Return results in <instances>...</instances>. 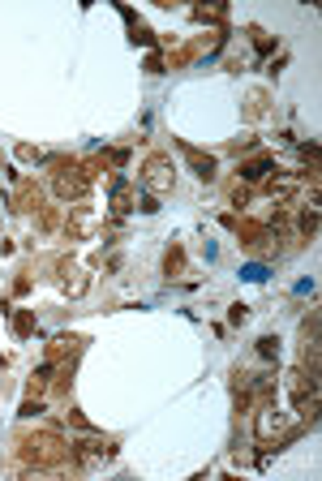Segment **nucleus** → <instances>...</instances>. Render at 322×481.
Segmentation results:
<instances>
[{
	"label": "nucleus",
	"instance_id": "1",
	"mask_svg": "<svg viewBox=\"0 0 322 481\" xmlns=\"http://www.w3.org/2000/svg\"><path fill=\"white\" fill-rule=\"evenodd\" d=\"M18 455L31 468H60V464H69V443L56 430H35V434L18 438Z\"/></svg>",
	"mask_w": 322,
	"mask_h": 481
},
{
	"label": "nucleus",
	"instance_id": "2",
	"mask_svg": "<svg viewBox=\"0 0 322 481\" xmlns=\"http://www.w3.org/2000/svg\"><path fill=\"white\" fill-rule=\"evenodd\" d=\"M52 194H56L60 202H82V198L90 194V176L82 172L77 159H56V164H52Z\"/></svg>",
	"mask_w": 322,
	"mask_h": 481
},
{
	"label": "nucleus",
	"instance_id": "3",
	"mask_svg": "<svg viewBox=\"0 0 322 481\" xmlns=\"http://www.w3.org/2000/svg\"><path fill=\"white\" fill-rule=\"evenodd\" d=\"M142 185H146V194H172L176 189V168H172V155H163V151H151L146 159H142Z\"/></svg>",
	"mask_w": 322,
	"mask_h": 481
},
{
	"label": "nucleus",
	"instance_id": "4",
	"mask_svg": "<svg viewBox=\"0 0 322 481\" xmlns=\"http://www.w3.org/2000/svg\"><path fill=\"white\" fill-rule=\"evenodd\" d=\"M112 455H117V447H103L99 438H77V443H69V464H77V468H103Z\"/></svg>",
	"mask_w": 322,
	"mask_h": 481
},
{
	"label": "nucleus",
	"instance_id": "5",
	"mask_svg": "<svg viewBox=\"0 0 322 481\" xmlns=\"http://www.w3.org/2000/svg\"><path fill=\"white\" fill-rule=\"evenodd\" d=\"M99 232H103V219L90 206H69V219H65V236L69 240H95Z\"/></svg>",
	"mask_w": 322,
	"mask_h": 481
},
{
	"label": "nucleus",
	"instance_id": "6",
	"mask_svg": "<svg viewBox=\"0 0 322 481\" xmlns=\"http://www.w3.org/2000/svg\"><path fill=\"white\" fill-rule=\"evenodd\" d=\"M82 348H86V339L82 335H56L52 344H48V361L60 370V366H73V361L82 356Z\"/></svg>",
	"mask_w": 322,
	"mask_h": 481
},
{
	"label": "nucleus",
	"instance_id": "7",
	"mask_svg": "<svg viewBox=\"0 0 322 481\" xmlns=\"http://www.w3.org/2000/svg\"><path fill=\"white\" fill-rule=\"evenodd\" d=\"M301 189H305V181H301V176H292V172H275V176L267 181V194H271V202H275V206L292 202Z\"/></svg>",
	"mask_w": 322,
	"mask_h": 481
},
{
	"label": "nucleus",
	"instance_id": "8",
	"mask_svg": "<svg viewBox=\"0 0 322 481\" xmlns=\"http://www.w3.org/2000/svg\"><path fill=\"white\" fill-rule=\"evenodd\" d=\"M86 288H90L86 267H77V263H69V258H65V263H60V292L77 301V297H86Z\"/></svg>",
	"mask_w": 322,
	"mask_h": 481
},
{
	"label": "nucleus",
	"instance_id": "9",
	"mask_svg": "<svg viewBox=\"0 0 322 481\" xmlns=\"http://www.w3.org/2000/svg\"><path fill=\"white\" fill-rule=\"evenodd\" d=\"M14 185H18V194L9 198V202H14V211H26V215H31V211H39V206H43V189H39L31 176H18Z\"/></svg>",
	"mask_w": 322,
	"mask_h": 481
},
{
	"label": "nucleus",
	"instance_id": "10",
	"mask_svg": "<svg viewBox=\"0 0 322 481\" xmlns=\"http://www.w3.org/2000/svg\"><path fill=\"white\" fill-rule=\"evenodd\" d=\"M181 147V155L189 159V168H193V176L202 181V185H210L215 181V155H202L198 147H189V142H176Z\"/></svg>",
	"mask_w": 322,
	"mask_h": 481
},
{
	"label": "nucleus",
	"instance_id": "11",
	"mask_svg": "<svg viewBox=\"0 0 322 481\" xmlns=\"http://www.w3.org/2000/svg\"><path fill=\"white\" fill-rule=\"evenodd\" d=\"M288 396H292L296 408L309 404V400H318V379H309L305 370H292V374H288Z\"/></svg>",
	"mask_w": 322,
	"mask_h": 481
},
{
	"label": "nucleus",
	"instance_id": "12",
	"mask_svg": "<svg viewBox=\"0 0 322 481\" xmlns=\"http://www.w3.org/2000/svg\"><path fill=\"white\" fill-rule=\"evenodd\" d=\"M232 232H237L241 245H249V250H258V245H267V240H271L267 223H258V219H237V223H232Z\"/></svg>",
	"mask_w": 322,
	"mask_h": 481
},
{
	"label": "nucleus",
	"instance_id": "13",
	"mask_svg": "<svg viewBox=\"0 0 322 481\" xmlns=\"http://www.w3.org/2000/svg\"><path fill=\"white\" fill-rule=\"evenodd\" d=\"M237 172H241V181L249 185V181H262L267 172H279V168H275V159H271V155H254V159H245Z\"/></svg>",
	"mask_w": 322,
	"mask_h": 481
},
{
	"label": "nucleus",
	"instance_id": "14",
	"mask_svg": "<svg viewBox=\"0 0 322 481\" xmlns=\"http://www.w3.org/2000/svg\"><path fill=\"white\" fill-rule=\"evenodd\" d=\"M134 206H138V194L117 176V181H112V215H129Z\"/></svg>",
	"mask_w": 322,
	"mask_h": 481
},
{
	"label": "nucleus",
	"instance_id": "15",
	"mask_svg": "<svg viewBox=\"0 0 322 481\" xmlns=\"http://www.w3.org/2000/svg\"><path fill=\"white\" fill-rule=\"evenodd\" d=\"M121 18L129 22V39H134V43H142V48H151V43H155V31H151V26H146L134 9H121Z\"/></svg>",
	"mask_w": 322,
	"mask_h": 481
},
{
	"label": "nucleus",
	"instance_id": "16",
	"mask_svg": "<svg viewBox=\"0 0 322 481\" xmlns=\"http://www.w3.org/2000/svg\"><path fill=\"white\" fill-rule=\"evenodd\" d=\"M271 112V95L262 90V86H254L249 95H245V120H262Z\"/></svg>",
	"mask_w": 322,
	"mask_h": 481
},
{
	"label": "nucleus",
	"instance_id": "17",
	"mask_svg": "<svg viewBox=\"0 0 322 481\" xmlns=\"http://www.w3.org/2000/svg\"><path fill=\"white\" fill-rule=\"evenodd\" d=\"M9 327H14V335H18V339H31V335L39 331V318H35V310H14Z\"/></svg>",
	"mask_w": 322,
	"mask_h": 481
},
{
	"label": "nucleus",
	"instance_id": "18",
	"mask_svg": "<svg viewBox=\"0 0 322 481\" xmlns=\"http://www.w3.org/2000/svg\"><path fill=\"white\" fill-rule=\"evenodd\" d=\"M189 18H193V22H210V26H220V31H224L228 9H224V5H193V9H189Z\"/></svg>",
	"mask_w": 322,
	"mask_h": 481
},
{
	"label": "nucleus",
	"instance_id": "19",
	"mask_svg": "<svg viewBox=\"0 0 322 481\" xmlns=\"http://www.w3.org/2000/svg\"><path fill=\"white\" fill-rule=\"evenodd\" d=\"M296 232H301V240H313V236H318V211H313V206L296 215Z\"/></svg>",
	"mask_w": 322,
	"mask_h": 481
},
{
	"label": "nucleus",
	"instance_id": "20",
	"mask_svg": "<svg viewBox=\"0 0 322 481\" xmlns=\"http://www.w3.org/2000/svg\"><path fill=\"white\" fill-rule=\"evenodd\" d=\"M163 271H168V280H176V275L185 271V250H181V245H172V250L163 254Z\"/></svg>",
	"mask_w": 322,
	"mask_h": 481
},
{
	"label": "nucleus",
	"instance_id": "21",
	"mask_svg": "<svg viewBox=\"0 0 322 481\" xmlns=\"http://www.w3.org/2000/svg\"><path fill=\"white\" fill-rule=\"evenodd\" d=\"M39 232H56L60 228V206H39Z\"/></svg>",
	"mask_w": 322,
	"mask_h": 481
},
{
	"label": "nucleus",
	"instance_id": "22",
	"mask_svg": "<svg viewBox=\"0 0 322 481\" xmlns=\"http://www.w3.org/2000/svg\"><path fill=\"white\" fill-rule=\"evenodd\" d=\"M249 39H254V48H258L262 56H267V52H275V39H271L262 26H249Z\"/></svg>",
	"mask_w": 322,
	"mask_h": 481
},
{
	"label": "nucleus",
	"instance_id": "23",
	"mask_svg": "<svg viewBox=\"0 0 322 481\" xmlns=\"http://www.w3.org/2000/svg\"><path fill=\"white\" fill-rule=\"evenodd\" d=\"M258 356H262V361H279V339H275V335H262V339H258Z\"/></svg>",
	"mask_w": 322,
	"mask_h": 481
},
{
	"label": "nucleus",
	"instance_id": "24",
	"mask_svg": "<svg viewBox=\"0 0 322 481\" xmlns=\"http://www.w3.org/2000/svg\"><path fill=\"white\" fill-rule=\"evenodd\" d=\"M232 151H237V155H254V151H258V138H254V134H241V138L232 142Z\"/></svg>",
	"mask_w": 322,
	"mask_h": 481
},
{
	"label": "nucleus",
	"instance_id": "25",
	"mask_svg": "<svg viewBox=\"0 0 322 481\" xmlns=\"http://www.w3.org/2000/svg\"><path fill=\"white\" fill-rule=\"evenodd\" d=\"M241 280H249V284H262V280H267V267H262V263H249V267H241Z\"/></svg>",
	"mask_w": 322,
	"mask_h": 481
},
{
	"label": "nucleus",
	"instance_id": "26",
	"mask_svg": "<svg viewBox=\"0 0 322 481\" xmlns=\"http://www.w3.org/2000/svg\"><path fill=\"white\" fill-rule=\"evenodd\" d=\"M301 335H305V339H318V310H309V314L301 318Z\"/></svg>",
	"mask_w": 322,
	"mask_h": 481
},
{
	"label": "nucleus",
	"instance_id": "27",
	"mask_svg": "<svg viewBox=\"0 0 322 481\" xmlns=\"http://www.w3.org/2000/svg\"><path fill=\"white\" fill-rule=\"evenodd\" d=\"M39 413H43V396H26V400H22V413H18V417H39Z\"/></svg>",
	"mask_w": 322,
	"mask_h": 481
},
{
	"label": "nucleus",
	"instance_id": "28",
	"mask_svg": "<svg viewBox=\"0 0 322 481\" xmlns=\"http://www.w3.org/2000/svg\"><path fill=\"white\" fill-rule=\"evenodd\" d=\"M65 421H69L73 430H82V434H95V426H90V421H86V417H82L77 408H69V413H65Z\"/></svg>",
	"mask_w": 322,
	"mask_h": 481
},
{
	"label": "nucleus",
	"instance_id": "29",
	"mask_svg": "<svg viewBox=\"0 0 322 481\" xmlns=\"http://www.w3.org/2000/svg\"><path fill=\"white\" fill-rule=\"evenodd\" d=\"M82 172H86V176L95 181L99 172H107V159H103V155H95V159H86V164H82Z\"/></svg>",
	"mask_w": 322,
	"mask_h": 481
},
{
	"label": "nucleus",
	"instance_id": "30",
	"mask_svg": "<svg viewBox=\"0 0 322 481\" xmlns=\"http://www.w3.org/2000/svg\"><path fill=\"white\" fill-rule=\"evenodd\" d=\"M245 202H249V185L237 181V185H232V206H245Z\"/></svg>",
	"mask_w": 322,
	"mask_h": 481
},
{
	"label": "nucleus",
	"instance_id": "31",
	"mask_svg": "<svg viewBox=\"0 0 322 481\" xmlns=\"http://www.w3.org/2000/svg\"><path fill=\"white\" fill-rule=\"evenodd\" d=\"M138 211H142V215H155V211H159V198H155V194H142V198H138Z\"/></svg>",
	"mask_w": 322,
	"mask_h": 481
},
{
	"label": "nucleus",
	"instance_id": "32",
	"mask_svg": "<svg viewBox=\"0 0 322 481\" xmlns=\"http://www.w3.org/2000/svg\"><path fill=\"white\" fill-rule=\"evenodd\" d=\"M288 223H292V219H288V211L279 206V211L271 215V232H288Z\"/></svg>",
	"mask_w": 322,
	"mask_h": 481
},
{
	"label": "nucleus",
	"instance_id": "33",
	"mask_svg": "<svg viewBox=\"0 0 322 481\" xmlns=\"http://www.w3.org/2000/svg\"><path fill=\"white\" fill-rule=\"evenodd\" d=\"M245 318H249V305H241V301H237V305L228 310V322H232V327H241Z\"/></svg>",
	"mask_w": 322,
	"mask_h": 481
},
{
	"label": "nucleus",
	"instance_id": "34",
	"mask_svg": "<svg viewBox=\"0 0 322 481\" xmlns=\"http://www.w3.org/2000/svg\"><path fill=\"white\" fill-rule=\"evenodd\" d=\"M163 69H168V60H163L159 52H151V56H146V73H163Z\"/></svg>",
	"mask_w": 322,
	"mask_h": 481
},
{
	"label": "nucleus",
	"instance_id": "35",
	"mask_svg": "<svg viewBox=\"0 0 322 481\" xmlns=\"http://www.w3.org/2000/svg\"><path fill=\"white\" fill-rule=\"evenodd\" d=\"M103 159L117 164V168H125V164H129V151H103Z\"/></svg>",
	"mask_w": 322,
	"mask_h": 481
},
{
	"label": "nucleus",
	"instance_id": "36",
	"mask_svg": "<svg viewBox=\"0 0 322 481\" xmlns=\"http://www.w3.org/2000/svg\"><path fill=\"white\" fill-rule=\"evenodd\" d=\"M18 159H26V164L35 159V164H39V159H43V151H39V147H18Z\"/></svg>",
	"mask_w": 322,
	"mask_h": 481
},
{
	"label": "nucleus",
	"instance_id": "37",
	"mask_svg": "<svg viewBox=\"0 0 322 481\" xmlns=\"http://www.w3.org/2000/svg\"><path fill=\"white\" fill-rule=\"evenodd\" d=\"M301 159L313 168V164H318V147H313V142H305V147H301Z\"/></svg>",
	"mask_w": 322,
	"mask_h": 481
},
{
	"label": "nucleus",
	"instance_id": "38",
	"mask_svg": "<svg viewBox=\"0 0 322 481\" xmlns=\"http://www.w3.org/2000/svg\"><path fill=\"white\" fill-rule=\"evenodd\" d=\"M26 292H31V280H26V275H18V280H14V297H26Z\"/></svg>",
	"mask_w": 322,
	"mask_h": 481
},
{
	"label": "nucleus",
	"instance_id": "39",
	"mask_svg": "<svg viewBox=\"0 0 322 481\" xmlns=\"http://www.w3.org/2000/svg\"><path fill=\"white\" fill-rule=\"evenodd\" d=\"M5 202H9V198H5V189H0V206H5Z\"/></svg>",
	"mask_w": 322,
	"mask_h": 481
}]
</instances>
